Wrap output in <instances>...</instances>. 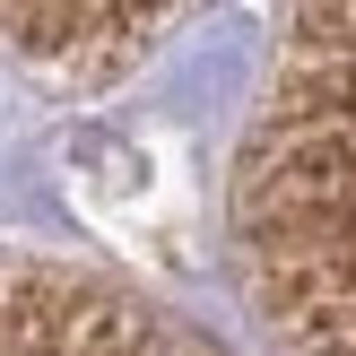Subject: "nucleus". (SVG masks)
<instances>
[{"label":"nucleus","mask_w":356,"mask_h":356,"mask_svg":"<svg viewBox=\"0 0 356 356\" xmlns=\"http://www.w3.org/2000/svg\"><path fill=\"white\" fill-rule=\"evenodd\" d=\"M0 356H218L139 296L61 261H0Z\"/></svg>","instance_id":"2"},{"label":"nucleus","mask_w":356,"mask_h":356,"mask_svg":"<svg viewBox=\"0 0 356 356\" xmlns=\"http://www.w3.org/2000/svg\"><path fill=\"white\" fill-rule=\"evenodd\" d=\"M235 243L278 356H356V9L287 26L235 165Z\"/></svg>","instance_id":"1"}]
</instances>
